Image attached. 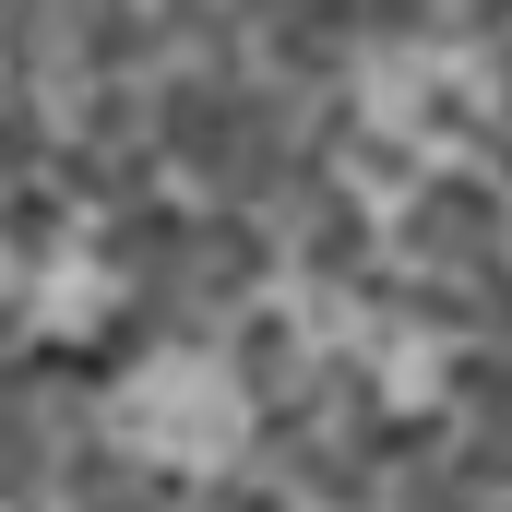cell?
<instances>
[{
    "mask_svg": "<svg viewBox=\"0 0 512 512\" xmlns=\"http://www.w3.org/2000/svg\"><path fill=\"white\" fill-rule=\"evenodd\" d=\"M393 251L417 262V274H477V262H501L512 251V191H489V179H417L405 215H393Z\"/></svg>",
    "mask_w": 512,
    "mask_h": 512,
    "instance_id": "obj_1",
    "label": "cell"
},
{
    "mask_svg": "<svg viewBox=\"0 0 512 512\" xmlns=\"http://www.w3.org/2000/svg\"><path fill=\"white\" fill-rule=\"evenodd\" d=\"M12 346H24V298L0 286V358H12Z\"/></svg>",
    "mask_w": 512,
    "mask_h": 512,
    "instance_id": "obj_2",
    "label": "cell"
}]
</instances>
